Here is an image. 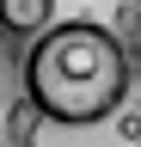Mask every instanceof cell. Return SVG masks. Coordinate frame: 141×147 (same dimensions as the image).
<instances>
[{
	"label": "cell",
	"mask_w": 141,
	"mask_h": 147,
	"mask_svg": "<svg viewBox=\"0 0 141 147\" xmlns=\"http://www.w3.org/2000/svg\"><path fill=\"white\" fill-rule=\"evenodd\" d=\"M25 98L55 129H92L123 117L135 86V43L111 25H55L25 43Z\"/></svg>",
	"instance_id": "1"
},
{
	"label": "cell",
	"mask_w": 141,
	"mask_h": 147,
	"mask_svg": "<svg viewBox=\"0 0 141 147\" xmlns=\"http://www.w3.org/2000/svg\"><path fill=\"white\" fill-rule=\"evenodd\" d=\"M55 25H111L141 43V0H0V37L37 43Z\"/></svg>",
	"instance_id": "2"
},
{
	"label": "cell",
	"mask_w": 141,
	"mask_h": 147,
	"mask_svg": "<svg viewBox=\"0 0 141 147\" xmlns=\"http://www.w3.org/2000/svg\"><path fill=\"white\" fill-rule=\"evenodd\" d=\"M37 123H43V110L31 104V98H19L12 104V117H6V147H37L31 135H37Z\"/></svg>",
	"instance_id": "3"
},
{
	"label": "cell",
	"mask_w": 141,
	"mask_h": 147,
	"mask_svg": "<svg viewBox=\"0 0 141 147\" xmlns=\"http://www.w3.org/2000/svg\"><path fill=\"white\" fill-rule=\"evenodd\" d=\"M117 135L129 147H141V110H123V117H117Z\"/></svg>",
	"instance_id": "4"
},
{
	"label": "cell",
	"mask_w": 141,
	"mask_h": 147,
	"mask_svg": "<svg viewBox=\"0 0 141 147\" xmlns=\"http://www.w3.org/2000/svg\"><path fill=\"white\" fill-rule=\"evenodd\" d=\"M135 74H141V43H135Z\"/></svg>",
	"instance_id": "5"
}]
</instances>
